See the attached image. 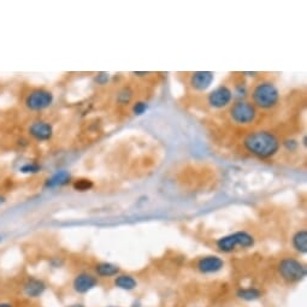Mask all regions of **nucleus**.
<instances>
[{
    "label": "nucleus",
    "instance_id": "obj_24",
    "mask_svg": "<svg viewBox=\"0 0 307 307\" xmlns=\"http://www.w3.org/2000/svg\"><path fill=\"white\" fill-rule=\"evenodd\" d=\"M236 94H237V97L240 98V100H243V98H245L247 94V87L245 86V84H237Z\"/></svg>",
    "mask_w": 307,
    "mask_h": 307
},
{
    "label": "nucleus",
    "instance_id": "obj_11",
    "mask_svg": "<svg viewBox=\"0 0 307 307\" xmlns=\"http://www.w3.org/2000/svg\"><path fill=\"white\" fill-rule=\"evenodd\" d=\"M223 265L224 261L220 257L208 255V257L200 259V261L198 262V269L202 274H213V272L220 271L223 268Z\"/></svg>",
    "mask_w": 307,
    "mask_h": 307
},
{
    "label": "nucleus",
    "instance_id": "obj_18",
    "mask_svg": "<svg viewBox=\"0 0 307 307\" xmlns=\"http://www.w3.org/2000/svg\"><path fill=\"white\" fill-rule=\"evenodd\" d=\"M93 188V182L87 179H80L76 180L74 182V189L77 192H87Z\"/></svg>",
    "mask_w": 307,
    "mask_h": 307
},
{
    "label": "nucleus",
    "instance_id": "obj_20",
    "mask_svg": "<svg viewBox=\"0 0 307 307\" xmlns=\"http://www.w3.org/2000/svg\"><path fill=\"white\" fill-rule=\"evenodd\" d=\"M148 110V104L146 101H138V103L134 104L133 106V113L135 116H141L144 113H146V111Z\"/></svg>",
    "mask_w": 307,
    "mask_h": 307
},
{
    "label": "nucleus",
    "instance_id": "obj_28",
    "mask_svg": "<svg viewBox=\"0 0 307 307\" xmlns=\"http://www.w3.org/2000/svg\"><path fill=\"white\" fill-rule=\"evenodd\" d=\"M0 240H2V237H0Z\"/></svg>",
    "mask_w": 307,
    "mask_h": 307
},
{
    "label": "nucleus",
    "instance_id": "obj_1",
    "mask_svg": "<svg viewBox=\"0 0 307 307\" xmlns=\"http://www.w3.org/2000/svg\"><path fill=\"white\" fill-rule=\"evenodd\" d=\"M243 145L249 153L261 159L274 157L281 147L277 136L269 130L249 133L243 140Z\"/></svg>",
    "mask_w": 307,
    "mask_h": 307
},
{
    "label": "nucleus",
    "instance_id": "obj_26",
    "mask_svg": "<svg viewBox=\"0 0 307 307\" xmlns=\"http://www.w3.org/2000/svg\"><path fill=\"white\" fill-rule=\"evenodd\" d=\"M135 75H139V76H144V75H147V72H135Z\"/></svg>",
    "mask_w": 307,
    "mask_h": 307
},
{
    "label": "nucleus",
    "instance_id": "obj_22",
    "mask_svg": "<svg viewBox=\"0 0 307 307\" xmlns=\"http://www.w3.org/2000/svg\"><path fill=\"white\" fill-rule=\"evenodd\" d=\"M283 146L287 148L288 151H295L297 148V141L294 139H288L283 142Z\"/></svg>",
    "mask_w": 307,
    "mask_h": 307
},
{
    "label": "nucleus",
    "instance_id": "obj_5",
    "mask_svg": "<svg viewBox=\"0 0 307 307\" xmlns=\"http://www.w3.org/2000/svg\"><path fill=\"white\" fill-rule=\"evenodd\" d=\"M278 271L283 280L288 282H299L306 276V268L302 262L293 258H286L281 260L278 265Z\"/></svg>",
    "mask_w": 307,
    "mask_h": 307
},
{
    "label": "nucleus",
    "instance_id": "obj_2",
    "mask_svg": "<svg viewBox=\"0 0 307 307\" xmlns=\"http://www.w3.org/2000/svg\"><path fill=\"white\" fill-rule=\"evenodd\" d=\"M253 105L261 110H270L277 106L280 101V92L270 81H261L252 91Z\"/></svg>",
    "mask_w": 307,
    "mask_h": 307
},
{
    "label": "nucleus",
    "instance_id": "obj_15",
    "mask_svg": "<svg viewBox=\"0 0 307 307\" xmlns=\"http://www.w3.org/2000/svg\"><path fill=\"white\" fill-rule=\"evenodd\" d=\"M293 247L300 253L307 252V233L306 230H299L293 236Z\"/></svg>",
    "mask_w": 307,
    "mask_h": 307
},
{
    "label": "nucleus",
    "instance_id": "obj_14",
    "mask_svg": "<svg viewBox=\"0 0 307 307\" xmlns=\"http://www.w3.org/2000/svg\"><path fill=\"white\" fill-rule=\"evenodd\" d=\"M96 271L100 277H112L118 274L119 268L111 262H100L96 267Z\"/></svg>",
    "mask_w": 307,
    "mask_h": 307
},
{
    "label": "nucleus",
    "instance_id": "obj_17",
    "mask_svg": "<svg viewBox=\"0 0 307 307\" xmlns=\"http://www.w3.org/2000/svg\"><path fill=\"white\" fill-rule=\"evenodd\" d=\"M237 296L243 300H255L261 296V293L255 288H246V289H240L237 292Z\"/></svg>",
    "mask_w": 307,
    "mask_h": 307
},
{
    "label": "nucleus",
    "instance_id": "obj_23",
    "mask_svg": "<svg viewBox=\"0 0 307 307\" xmlns=\"http://www.w3.org/2000/svg\"><path fill=\"white\" fill-rule=\"evenodd\" d=\"M109 80H110V76L109 74H106V72H100V74H98L96 77V81L99 84H106L107 82H109Z\"/></svg>",
    "mask_w": 307,
    "mask_h": 307
},
{
    "label": "nucleus",
    "instance_id": "obj_13",
    "mask_svg": "<svg viewBox=\"0 0 307 307\" xmlns=\"http://www.w3.org/2000/svg\"><path fill=\"white\" fill-rule=\"evenodd\" d=\"M71 180V175L65 170H62V171H57L56 173H53L52 176L50 177L49 180L46 181V187L47 188H57V187H62L68 185Z\"/></svg>",
    "mask_w": 307,
    "mask_h": 307
},
{
    "label": "nucleus",
    "instance_id": "obj_3",
    "mask_svg": "<svg viewBox=\"0 0 307 307\" xmlns=\"http://www.w3.org/2000/svg\"><path fill=\"white\" fill-rule=\"evenodd\" d=\"M217 248L221 252L230 253L239 248H249L254 245V237L246 232H236L221 237L216 242Z\"/></svg>",
    "mask_w": 307,
    "mask_h": 307
},
{
    "label": "nucleus",
    "instance_id": "obj_12",
    "mask_svg": "<svg viewBox=\"0 0 307 307\" xmlns=\"http://www.w3.org/2000/svg\"><path fill=\"white\" fill-rule=\"evenodd\" d=\"M24 293L30 297H37L45 290V283L42 281L37 280V278H29L27 282L24 283Z\"/></svg>",
    "mask_w": 307,
    "mask_h": 307
},
{
    "label": "nucleus",
    "instance_id": "obj_21",
    "mask_svg": "<svg viewBox=\"0 0 307 307\" xmlns=\"http://www.w3.org/2000/svg\"><path fill=\"white\" fill-rule=\"evenodd\" d=\"M41 166L39 165V164H35V163H27L24 164L23 166L21 167V172L23 173H35L37 171H40Z\"/></svg>",
    "mask_w": 307,
    "mask_h": 307
},
{
    "label": "nucleus",
    "instance_id": "obj_27",
    "mask_svg": "<svg viewBox=\"0 0 307 307\" xmlns=\"http://www.w3.org/2000/svg\"><path fill=\"white\" fill-rule=\"evenodd\" d=\"M68 307H84V306L80 305V303H76V305H71V306H68Z\"/></svg>",
    "mask_w": 307,
    "mask_h": 307
},
{
    "label": "nucleus",
    "instance_id": "obj_25",
    "mask_svg": "<svg viewBox=\"0 0 307 307\" xmlns=\"http://www.w3.org/2000/svg\"><path fill=\"white\" fill-rule=\"evenodd\" d=\"M0 307H14L11 305V303H8V302H0Z\"/></svg>",
    "mask_w": 307,
    "mask_h": 307
},
{
    "label": "nucleus",
    "instance_id": "obj_16",
    "mask_svg": "<svg viewBox=\"0 0 307 307\" xmlns=\"http://www.w3.org/2000/svg\"><path fill=\"white\" fill-rule=\"evenodd\" d=\"M115 284L116 287L121 288V289L124 290H131L138 286L136 283V280L133 276H129V275H121L115 280Z\"/></svg>",
    "mask_w": 307,
    "mask_h": 307
},
{
    "label": "nucleus",
    "instance_id": "obj_8",
    "mask_svg": "<svg viewBox=\"0 0 307 307\" xmlns=\"http://www.w3.org/2000/svg\"><path fill=\"white\" fill-rule=\"evenodd\" d=\"M29 134L37 141H47L53 136V128L49 122L35 121L29 126Z\"/></svg>",
    "mask_w": 307,
    "mask_h": 307
},
{
    "label": "nucleus",
    "instance_id": "obj_19",
    "mask_svg": "<svg viewBox=\"0 0 307 307\" xmlns=\"http://www.w3.org/2000/svg\"><path fill=\"white\" fill-rule=\"evenodd\" d=\"M131 98H133V91L129 87H124L118 92L117 101H118L119 104H122V105H124V104L130 103Z\"/></svg>",
    "mask_w": 307,
    "mask_h": 307
},
{
    "label": "nucleus",
    "instance_id": "obj_6",
    "mask_svg": "<svg viewBox=\"0 0 307 307\" xmlns=\"http://www.w3.org/2000/svg\"><path fill=\"white\" fill-rule=\"evenodd\" d=\"M25 106L31 111H41L50 107L53 103V94L50 91L39 90L31 91L25 98Z\"/></svg>",
    "mask_w": 307,
    "mask_h": 307
},
{
    "label": "nucleus",
    "instance_id": "obj_7",
    "mask_svg": "<svg viewBox=\"0 0 307 307\" xmlns=\"http://www.w3.org/2000/svg\"><path fill=\"white\" fill-rule=\"evenodd\" d=\"M233 97V91L228 86L222 84V86L214 88V90L208 94L207 101L208 104H210V106L213 107V109H224V107H227L232 103Z\"/></svg>",
    "mask_w": 307,
    "mask_h": 307
},
{
    "label": "nucleus",
    "instance_id": "obj_9",
    "mask_svg": "<svg viewBox=\"0 0 307 307\" xmlns=\"http://www.w3.org/2000/svg\"><path fill=\"white\" fill-rule=\"evenodd\" d=\"M213 72L211 71H197L191 76V86L195 91L204 92L211 86L213 82Z\"/></svg>",
    "mask_w": 307,
    "mask_h": 307
},
{
    "label": "nucleus",
    "instance_id": "obj_10",
    "mask_svg": "<svg viewBox=\"0 0 307 307\" xmlns=\"http://www.w3.org/2000/svg\"><path fill=\"white\" fill-rule=\"evenodd\" d=\"M98 284V280L91 274H80L74 280V289L77 293L84 294L93 289Z\"/></svg>",
    "mask_w": 307,
    "mask_h": 307
},
{
    "label": "nucleus",
    "instance_id": "obj_4",
    "mask_svg": "<svg viewBox=\"0 0 307 307\" xmlns=\"http://www.w3.org/2000/svg\"><path fill=\"white\" fill-rule=\"evenodd\" d=\"M229 116L232 121L236 124H252L257 119V107L253 105L251 101L237 100L229 109Z\"/></svg>",
    "mask_w": 307,
    "mask_h": 307
}]
</instances>
